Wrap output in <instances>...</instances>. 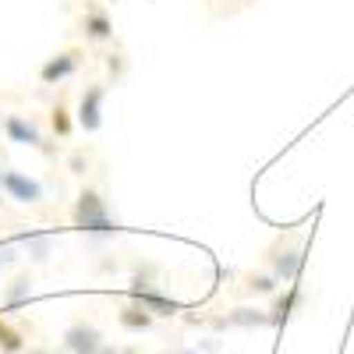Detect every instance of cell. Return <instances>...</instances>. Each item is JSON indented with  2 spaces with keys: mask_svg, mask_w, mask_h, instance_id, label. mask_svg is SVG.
I'll return each instance as SVG.
<instances>
[{
  "mask_svg": "<svg viewBox=\"0 0 354 354\" xmlns=\"http://www.w3.org/2000/svg\"><path fill=\"white\" fill-rule=\"evenodd\" d=\"M71 223L85 234V241L93 245H106L121 234V223L110 213V205L103 198V192H96L93 185H85L75 198V209H71Z\"/></svg>",
  "mask_w": 354,
  "mask_h": 354,
  "instance_id": "obj_1",
  "label": "cell"
},
{
  "mask_svg": "<svg viewBox=\"0 0 354 354\" xmlns=\"http://www.w3.org/2000/svg\"><path fill=\"white\" fill-rule=\"evenodd\" d=\"M305 266V248L290 238H277L270 248H266V270H270L280 283H298Z\"/></svg>",
  "mask_w": 354,
  "mask_h": 354,
  "instance_id": "obj_2",
  "label": "cell"
},
{
  "mask_svg": "<svg viewBox=\"0 0 354 354\" xmlns=\"http://www.w3.org/2000/svg\"><path fill=\"white\" fill-rule=\"evenodd\" d=\"M103 103H106V82H88L75 106V124L85 135H96L103 128Z\"/></svg>",
  "mask_w": 354,
  "mask_h": 354,
  "instance_id": "obj_3",
  "label": "cell"
},
{
  "mask_svg": "<svg viewBox=\"0 0 354 354\" xmlns=\"http://www.w3.org/2000/svg\"><path fill=\"white\" fill-rule=\"evenodd\" d=\"M82 61H85V53H82V46H68V50H57L50 61L39 68V82L43 85H64V82H71L75 75H78V68H82Z\"/></svg>",
  "mask_w": 354,
  "mask_h": 354,
  "instance_id": "obj_4",
  "label": "cell"
},
{
  "mask_svg": "<svg viewBox=\"0 0 354 354\" xmlns=\"http://www.w3.org/2000/svg\"><path fill=\"white\" fill-rule=\"evenodd\" d=\"M82 39L93 43V46H106L113 43V18L103 4H96V0H85V11H82Z\"/></svg>",
  "mask_w": 354,
  "mask_h": 354,
  "instance_id": "obj_5",
  "label": "cell"
},
{
  "mask_svg": "<svg viewBox=\"0 0 354 354\" xmlns=\"http://www.w3.org/2000/svg\"><path fill=\"white\" fill-rule=\"evenodd\" d=\"M202 322L213 326V330H262V326H270V312L255 308V305H238V308H230L223 315H213V319H202Z\"/></svg>",
  "mask_w": 354,
  "mask_h": 354,
  "instance_id": "obj_6",
  "label": "cell"
},
{
  "mask_svg": "<svg viewBox=\"0 0 354 354\" xmlns=\"http://www.w3.org/2000/svg\"><path fill=\"white\" fill-rule=\"evenodd\" d=\"M0 135H4L11 145H28V149H43L46 145L39 124L25 113H4L0 117Z\"/></svg>",
  "mask_w": 354,
  "mask_h": 354,
  "instance_id": "obj_7",
  "label": "cell"
},
{
  "mask_svg": "<svg viewBox=\"0 0 354 354\" xmlns=\"http://www.w3.org/2000/svg\"><path fill=\"white\" fill-rule=\"evenodd\" d=\"M4 195L18 205H43L46 202L43 185L36 181V177H28L25 170H15V167L4 170Z\"/></svg>",
  "mask_w": 354,
  "mask_h": 354,
  "instance_id": "obj_8",
  "label": "cell"
},
{
  "mask_svg": "<svg viewBox=\"0 0 354 354\" xmlns=\"http://www.w3.org/2000/svg\"><path fill=\"white\" fill-rule=\"evenodd\" d=\"M103 344H106L103 333L93 326V322H85V319L71 322V326L64 330V351L68 354H100Z\"/></svg>",
  "mask_w": 354,
  "mask_h": 354,
  "instance_id": "obj_9",
  "label": "cell"
},
{
  "mask_svg": "<svg viewBox=\"0 0 354 354\" xmlns=\"http://www.w3.org/2000/svg\"><path fill=\"white\" fill-rule=\"evenodd\" d=\"M128 298L138 301L142 308H149L156 319H170V315H177V312L185 308L177 298H170V294H163L156 287H128Z\"/></svg>",
  "mask_w": 354,
  "mask_h": 354,
  "instance_id": "obj_10",
  "label": "cell"
},
{
  "mask_svg": "<svg viewBox=\"0 0 354 354\" xmlns=\"http://www.w3.org/2000/svg\"><path fill=\"white\" fill-rule=\"evenodd\" d=\"M301 301H305V294H301V287H298V283H290L283 294L277 290V294H273V305L266 308V312H270V326H273V330H280L283 322H290V315L301 308Z\"/></svg>",
  "mask_w": 354,
  "mask_h": 354,
  "instance_id": "obj_11",
  "label": "cell"
},
{
  "mask_svg": "<svg viewBox=\"0 0 354 354\" xmlns=\"http://www.w3.org/2000/svg\"><path fill=\"white\" fill-rule=\"evenodd\" d=\"M117 322H121V330H128V333H145V330H153L156 315L128 298V305H121V312H117Z\"/></svg>",
  "mask_w": 354,
  "mask_h": 354,
  "instance_id": "obj_12",
  "label": "cell"
},
{
  "mask_svg": "<svg viewBox=\"0 0 354 354\" xmlns=\"http://www.w3.org/2000/svg\"><path fill=\"white\" fill-rule=\"evenodd\" d=\"M241 290L248 294V298H273V294L280 290V280L270 273V270H252V273H245L241 277Z\"/></svg>",
  "mask_w": 354,
  "mask_h": 354,
  "instance_id": "obj_13",
  "label": "cell"
},
{
  "mask_svg": "<svg viewBox=\"0 0 354 354\" xmlns=\"http://www.w3.org/2000/svg\"><path fill=\"white\" fill-rule=\"evenodd\" d=\"M32 290H36V280H32V277H28V273H15V277L4 283V308L25 305L28 298H32Z\"/></svg>",
  "mask_w": 354,
  "mask_h": 354,
  "instance_id": "obj_14",
  "label": "cell"
},
{
  "mask_svg": "<svg viewBox=\"0 0 354 354\" xmlns=\"http://www.w3.org/2000/svg\"><path fill=\"white\" fill-rule=\"evenodd\" d=\"M21 248H25V255L32 259V262H46L50 255H53V241H50V234H39V230H28V234H18L15 238Z\"/></svg>",
  "mask_w": 354,
  "mask_h": 354,
  "instance_id": "obj_15",
  "label": "cell"
},
{
  "mask_svg": "<svg viewBox=\"0 0 354 354\" xmlns=\"http://www.w3.org/2000/svg\"><path fill=\"white\" fill-rule=\"evenodd\" d=\"M28 351V340L18 326H11V322L0 315V354H25Z\"/></svg>",
  "mask_w": 354,
  "mask_h": 354,
  "instance_id": "obj_16",
  "label": "cell"
},
{
  "mask_svg": "<svg viewBox=\"0 0 354 354\" xmlns=\"http://www.w3.org/2000/svg\"><path fill=\"white\" fill-rule=\"evenodd\" d=\"M50 128H53V135L61 138V142H68V138L75 135V128H78V124H75V117H71V110H68L61 100L50 106Z\"/></svg>",
  "mask_w": 354,
  "mask_h": 354,
  "instance_id": "obj_17",
  "label": "cell"
},
{
  "mask_svg": "<svg viewBox=\"0 0 354 354\" xmlns=\"http://www.w3.org/2000/svg\"><path fill=\"white\" fill-rule=\"evenodd\" d=\"M156 277H160V266L156 262H142V266H135V273H131V287H156Z\"/></svg>",
  "mask_w": 354,
  "mask_h": 354,
  "instance_id": "obj_18",
  "label": "cell"
},
{
  "mask_svg": "<svg viewBox=\"0 0 354 354\" xmlns=\"http://www.w3.org/2000/svg\"><path fill=\"white\" fill-rule=\"evenodd\" d=\"M106 75H110V85H121V78L128 75V57L124 53H106Z\"/></svg>",
  "mask_w": 354,
  "mask_h": 354,
  "instance_id": "obj_19",
  "label": "cell"
},
{
  "mask_svg": "<svg viewBox=\"0 0 354 354\" xmlns=\"http://www.w3.org/2000/svg\"><path fill=\"white\" fill-rule=\"evenodd\" d=\"M88 163H93V160H88L85 149H75V153L68 156V170H71L75 177H85V174H88Z\"/></svg>",
  "mask_w": 354,
  "mask_h": 354,
  "instance_id": "obj_20",
  "label": "cell"
},
{
  "mask_svg": "<svg viewBox=\"0 0 354 354\" xmlns=\"http://www.w3.org/2000/svg\"><path fill=\"white\" fill-rule=\"evenodd\" d=\"M18 262V241H4L0 245V266H15Z\"/></svg>",
  "mask_w": 354,
  "mask_h": 354,
  "instance_id": "obj_21",
  "label": "cell"
},
{
  "mask_svg": "<svg viewBox=\"0 0 354 354\" xmlns=\"http://www.w3.org/2000/svg\"><path fill=\"white\" fill-rule=\"evenodd\" d=\"M100 354H121V347H117V344H103Z\"/></svg>",
  "mask_w": 354,
  "mask_h": 354,
  "instance_id": "obj_22",
  "label": "cell"
},
{
  "mask_svg": "<svg viewBox=\"0 0 354 354\" xmlns=\"http://www.w3.org/2000/svg\"><path fill=\"white\" fill-rule=\"evenodd\" d=\"M25 354H53V351H46V347H28Z\"/></svg>",
  "mask_w": 354,
  "mask_h": 354,
  "instance_id": "obj_23",
  "label": "cell"
},
{
  "mask_svg": "<svg viewBox=\"0 0 354 354\" xmlns=\"http://www.w3.org/2000/svg\"><path fill=\"white\" fill-rule=\"evenodd\" d=\"M177 354H198L195 347H181V351H177Z\"/></svg>",
  "mask_w": 354,
  "mask_h": 354,
  "instance_id": "obj_24",
  "label": "cell"
},
{
  "mask_svg": "<svg viewBox=\"0 0 354 354\" xmlns=\"http://www.w3.org/2000/svg\"><path fill=\"white\" fill-rule=\"evenodd\" d=\"M121 354H138V351L135 347H121Z\"/></svg>",
  "mask_w": 354,
  "mask_h": 354,
  "instance_id": "obj_25",
  "label": "cell"
},
{
  "mask_svg": "<svg viewBox=\"0 0 354 354\" xmlns=\"http://www.w3.org/2000/svg\"><path fill=\"white\" fill-rule=\"evenodd\" d=\"M0 192H4V170H0Z\"/></svg>",
  "mask_w": 354,
  "mask_h": 354,
  "instance_id": "obj_26",
  "label": "cell"
},
{
  "mask_svg": "<svg viewBox=\"0 0 354 354\" xmlns=\"http://www.w3.org/2000/svg\"><path fill=\"white\" fill-rule=\"evenodd\" d=\"M4 198H8V195H4V192H0V209H4Z\"/></svg>",
  "mask_w": 354,
  "mask_h": 354,
  "instance_id": "obj_27",
  "label": "cell"
},
{
  "mask_svg": "<svg viewBox=\"0 0 354 354\" xmlns=\"http://www.w3.org/2000/svg\"><path fill=\"white\" fill-rule=\"evenodd\" d=\"M53 354H68V351H53Z\"/></svg>",
  "mask_w": 354,
  "mask_h": 354,
  "instance_id": "obj_28",
  "label": "cell"
},
{
  "mask_svg": "<svg viewBox=\"0 0 354 354\" xmlns=\"http://www.w3.org/2000/svg\"><path fill=\"white\" fill-rule=\"evenodd\" d=\"M160 354H170V351H160Z\"/></svg>",
  "mask_w": 354,
  "mask_h": 354,
  "instance_id": "obj_29",
  "label": "cell"
}]
</instances>
